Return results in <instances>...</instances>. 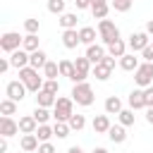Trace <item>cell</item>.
Segmentation results:
<instances>
[{
  "mask_svg": "<svg viewBox=\"0 0 153 153\" xmlns=\"http://www.w3.org/2000/svg\"><path fill=\"white\" fill-rule=\"evenodd\" d=\"M69 98H72L76 105H81V108H88V105H93V100H96L93 88H91V84H88V81H84V84H74V88H72Z\"/></svg>",
  "mask_w": 153,
  "mask_h": 153,
  "instance_id": "cell-1",
  "label": "cell"
},
{
  "mask_svg": "<svg viewBox=\"0 0 153 153\" xmlns=\"http://www.w3.org/2000/svg\"><path fill=\"white\" fill-rule=\"evenodd\" d=\"M19 79L24 81V86H26L31 93H38V91L43 88V84H45V76H41L38 69H33V67H24V69H19Z\"/></svg>",
  "mask_w": 153,
  "mask_h": 153,
  "instance_id": "cell-2",
  "label": "cell"
},
{
  "mask_svg": "<svg viewBox=\"0 0 153 153\" xmlns=\"http://www.w3.org/2000/svg\"><path fill=\"white\" fill-rule=\"evenodd\" d=\"M72 115H74V100L67 96H57V103L53 108V120L55 122H69Z\"/></svg>",
  "mask_w": 153,
  "mask_h": 153,
  "instance_id": "cell-3",
  "label": "cell"
},
{
  "mask_svg": "<svg viewBox=\"0 0 153 153\" xmlns=\"http://www.w3.org/2000/svg\"><path fill=\"white\" fill-rule=\"evenodd\" d=\"M98 38L103 41V45L115 43V41L120 38V29H117V24H115L112 19H103V22H98Z\"/></svg>",
  "mask_w": 153,
  "mask_h": 153,
  "instance_id": "cell-4",
  "label": "cell"
},
{
  "mask_svg": "<svg viewBox=\"0 0 153 153\" xmlns=\"http://www.w3.org/2000/svg\"><path fill=\"white\" fill-rule=\"evenodd\" d=\"M134 81L139 88H148L153 86V62H141L139 69L134 72Z\"/></svg>",
  "mask_w": 153,
  "mask_h": 153,
  "instance_id": "cell-5",
  "label": "cell"
},
{
  "mask_svg": "<svg viewBox=\"0 0 153 153\" xmlns=\"http://www.w3.org/2000/svg\"><path fill=\"white\" fill-rule=\"evenodd\" d=\"M22 43H24V36H19L17 31H5L2 36H0V48L5 50V53H14V50H19L22 48Z\"/></svg>",
  "mask_w": 153,
  "mask_h": 153,
  "instance_id": "cell-6",
  "label": "cell"
},
{
  "mask_svg": "<svg viewBox=\"0 0 153 153\" xmlns=\"http://www.w3.org/2000/svg\"><path fill=\"white\" fill-rule=\"evenodd\" d=\"M127 45H129V50H131V53H143V50L151 45V36H148L146 31H136V33H131V36H129Z\"/></svg>",
  "mask_w": 153,
  "mask_h": 153,
  "instance_id": "cell-7",
  "label": "cell"
},
{
  "mask_svg": "<svg viewBox=\"0 0 153 153\" xmlns=\"http://www.w3.org/2000/svg\"><path fill=\"white\" fill-rule=\"evenodd\" d=\"M26 86H24V81L22 79H17V81H10L7 86H5V93H7V98L10 100H14V103H19V100H24L26 98Z\"/></svg>",
  "mask_w": 153,
  "mask_h": 153,
  "instance_id": "cell-8",
  "label": "cell"
},
{
  "mask_svg": "<svg viewBox=\"0 0 153 153\" xmlns=\"http://www.w3.org/2000/svg\"><path fill=\"white\" fill-rule=\"evenodd\" d=\"M14 134H19V122H14L12 117H0V136L10 139Z\"/></svg>",
  "mask_w": 153,
  "mask_h": 153,
  "instance_id": "cell-9",
  "label": "cell"
},
{
  "mask_svg": "<svg viewBox=\"0 0 153 153\" xmlns=\"http://www.w3.org/2000/svg\"><path fill=\"white\" fill-rule=\"evenodd\" d=\"M91 12H93V19H108V12H110V0H93L91 5Z\"/></svg>",
  "mask_w": 153,
  "mask_h": 153,
  "instance_id": "cell-10",
  "label": "cell"
},
{
  "mask_svg": "<svg viewBox=\"0 0 153 153\" xmlns=\"http://www.w3.org/2000/svg\"><path fill=\"white\" fill-rule=\"evenodd\" d=\"M108 55V50L103 48V45H98V43H93V45H88L86 48V57L91 60V65H98V62H103V57Z\"/></svg>",
  "mask_w": 153,
  "mask_h": 153,
  "instance_id": "cell-11",
  "label": "cell"
},
{
  "mask_svg": "<svg viewBox=\"0 0 153 153\" xmlns=\"http://www.w3.org/2000/svg\"><path fill=\"white\" fill-rule=\"evenodd\" d=\"M10 62H12L14 69H24V67H29V53L24 48H19V50H14L10 55Z\"/></svg>",
  "mask_w": 153,
  "mask_h": 153,
  "instance_id": "cell-12",
  "label": "cell"
},
{
  "mask_svg": "<svg viewBox=\"0 0 153 153\" xmlns=\"http://www.w3.org/2000/svg\"><path fill=\"white\" fill-rule=\"evenodd\" d=\"M127 103H129V108H131V110H141V108H146L143 88H134V91L127 96Z\"/></svg>",
  "mask_w": 153,
  "mask_h": 153,
  "instance_id": "cell-13",
  "label": "cell"
},
{
  "mask_svg": "<svg viewBox=\"0 0 153 153\" xmlns=\"http://www.w3.org/2000/svg\"><path fill=\"white\" fill-rule=\"evenodd\" d=\"M19 146H22V151H24V153H33V151H38L41 141H38V136H36V134H22Z\"/></svg>",
  "mask_w": 153,
  "mask_h": 153,
  "instance_id": "cell-14",
  "label": "cell"
},
{
  "mask_svg": "<svg viewBox=\"0 0 153 153\" xmlns=\"http://www.w3.org/2000/svg\"><path fill=\"white\" fill-rule=\"evenodd\" d=\"M36 129H38V122H36L33 115L19 117V131H22V134H36Z\"/></svg>",
  "mask_w": 153,
  "mask_h": 153,
  "instance_id": "cell-15",
  "label": "cell"
},
{
  "mask_svg": "<svg viewBox=\"0 0 153 153\" xmlns=\"http://www.w3.org/2000/svg\"><path fill=\"white\" fill-rule=\"evenodd\" d=\"M108 139H110L112 143H124V141H127V127L112 124V127L108 129Z\"/></svg>",
  "mask_w": 153,
  "mask_h": 153,
  "instance_id": "cell-16",
  "label": "cell"
},
{
  "mask_svg": "<svg viewBox=\"0 0 153 153\" xmlns=\"http://www.w3.org/2000/svg\"><path fill=\"white\" fill-rule=\"evenodd\" d=\"M79 43H81V38H79V31H76V29H67V31H62V45H65V48L72 50V48H76Z\"/></svg>",
  "mask_w": 153,
  "mask_h": 153,
  "instance_id": "cell-17",
  "label": "cell"
},
{
  "mask_svg": "<svg viewBox=\"0 0 153 153\" xmlns=\"http://www.w3.org/2000/svg\"><path fill=\"white\" fill-rule=\"evenodd\" d=\"M48 65V55L43 53V50H33V53H29V67H33V69H43Z\"/></svg>",
  "mask_w": 153,
  "mask_h": 153,
  "instance_id": "cell-18",
  "label": "cell"
},
{
  "mask_svg": "<svg viewBox=\"0 0 153 153\" xmlns=\"http://www.w3.org/2000/svg\"><path fill=\"white\" fill-rule=\"evenodd\" d=\"M55 103H57V96H53V93H48L43 88L36 93V105L38 108H55Z\"/></svg>",
  "mask_w": 153,
  "mask_h": 153,
  "instance_id": "cell-19",
  "label": "cell"
},
{
  "mask_svg": "<svg viewBox=\"0 0 153 153\" xmlns=\"http://www.w3.org/2000/svg\"><path fill=\"white\" fill-rule=\"evenodd\" d=\"M91 127H93L96 134H108V129H110L112 124H110V117H108V115H96L93 122H91Z\"/></svg>",
  "mask_w": 153,
  "mask_h": 153,
  "instance_id": "cell-20",
  "label": "cell"
},
{
  "mask_svg": "<svg viewBox=\"0 0 153 153\" xmlns=\"http://www.w3.org/2000/svg\"><path fill=\"white\" fill-rule=\"evenodd\" d=\"M139 65H141V62H139V57H136L134 53H127L124 57H120V67H122L124 72H136Z\"/></svg>",
  "mask_w": 153,
  "mask_h": 153,
  "instance_id": "cell-21",
  "label": "cell"
},
{
  "mask_svg": "<svg viewBox=\"0 0 153 153\" xmlns=\"http://www.w3.org/2000/svg\"><path fill=\"white\" fill-rule=\"evenodd\" d=\"M96 36H98V31H96L93 26H81V29H79V38H81V43H84L86 48L96 43Z\"/></svg>",
  "mask_w": 153,
  "mask_h": 153,
  "instance_id": "cell-22",
  "label": "cell"
},
{
  "mask_svg": "<svg viewBox=\"0 0 153 153\" xmlns=\"http://www.w3.org/2000/svg\"><path fill=\"white\" fill-rule=\"evenodd\" d=\"M127 48H129V45H127L122 38H117L115 43H110V45H108V55H112V57H117V60H120V57H124V55H127Z\"/></svg>",
  "mask_w": 153,
  "mask_h": 153,
  "instance_id": "cell-23",
  "label": "cell"
},
{
  "mask_svg": "<svg viewBox=\"0 0 153 153\" xmlns=\"http://www.w3.org/2000/svg\"><path fill=\"white\" fill-rule=\"evenodd\" d=\"M124 108H122V100L117 96H108L105 98V115H120Z\"/></svg>",
  "mask_w": 153,
  "mask_h": 153,
  "instance_id": "cell-24",
  "label": "cell"
},
{
  "mask_svg": "<svg viewBox=\"0 0 153 153\" xmlns=\"http://www.w3.org/2000/svg\"><path fill=\"white\" fill-rule=\"evenodd\" d=\"M60 26H62V31H67V29H76V22H79V17L74 14V12H65L60 19Z\"/></svg>",
  "mask_w": 153,
  "mask_h": 153,
  "instance_id": "cell-25",
  "label": "cell"
},
{
  "mask_svg": "<svg viewBox=\"0 0 153 153\" xmlns=\"http://www.w3.org/2000/svg\"><path fill=\"white\" fill-rule=\"evenodd\" d=\"M110 74H112V69H110L108 65H103V62L93 65V76H96L98 81H108V79H110Z\"/></svg>",
  "mask_w": 153,
  "mask_h": 153,
  "instance_id": "cell-26",
  "label": "cell"
},
{
  "mask_svg": "<svg viewBox=\"0 0 153 153\" xmlns=\"http://www.w3.org/2000/svg\"><path fill=\"white\" fill-rule=\"evenodd\" d=\"M22 48H24L26 53L41 50V48H38V33H26V36H24V43H22Z\"/></svg>",
  "mask_w": 153,
  "mask_h": 153,
  "instance_id": "cell-27",
  "label": "cell"
},
{
  "mask_svg": "<svg viewBox=\"0 0 153 153\" xmlns=\"http://www.w3.org/2000/svg\"><path fill=\"white\" fill-rule=\"evenodd\" d=\"M36 136H38V141H41V143H45V141H50V139L55 136V131H53V127H50V124H38Z\"/></svg>",
  "mask_w": 153,
  "mask_h": 153,
  "instance_id": "cell-28",
  "label": "cell"
},
{
  "mask_svg": "<svg viewBox=\"0 0 153 153\" xmlns=\"http://www.w3.org/2000/svg\"><path fill=\"white\" fill-rule=\"evenodd\" d=\"M43 76H45V79H57V76H60V62L48 60V65L43 67Z\"/></svg>",
  "mask_w": 153,
  "mask_h": 153,
  "instance_id": "cell-29",
  "label": "cell"
},
{
  "mask_svg": "<svg viewBox=\"0 0 153 153\" xmlns=\"http://www.w3.org/2000/svg\"><path fill=\"white\" fill-rule=\"evenodd\" d=\"M14 112H17V103H14V100H10V98L0 100V115H2V117H12Z\"/></svg>",
  "mask_w": 153,
  "mask_h": 153,
  "instance_id": "cell-30",
  "label": "cell"
},
{
  "mask_svg": "<svg viewBox=\"0 0 153 153\" xmlns=\"http://www.w3.org/2000/svg\"><path fill=\"white\" fill-rule=\"evenodd\" d=\"M74 72H76V67H74V62H72V60H60V76L72 79V76H74Z\"/></svg>",
  "mask_w": 153,
  "mask_h": 153,
  "instance_id": "cell-31",
  "label": "cell"
},
{
  "mask_svg": "<svg viewBox=\"0 0 153 153\" xmlns=\"http://www.w3.org/2000/svg\"><path fill=\"white\" fill-rule=\"evenodd\" d=\"M31 115L36 117V122H38V124H48V120L53 117V112H50L48 108H38V105H36V110H33Z\"/></svg>",
  "mask_w": 153,
  "mask_h": 153,
  "instance_id": "cell-32",
  "label": "cell"
},
{
  "mask_svg": "<svg viewBox=\"0 0 153 153\" xmlns=\"http://www.w3.org/2000/svg\"><path fill=\"white\" fill-rule=\"evenodd\" d=\"M117 117H120V124H122V127H131V124H134V120H136V115H134V110H131V108H124Z\"/></svg>",
  "mask_w": 153,
  "mask_h": 153,
  "instance_id": "cell-33",
  "label": "cell"
},
{
  "mask_svg": "<svg viewBox=\"0 0 153 153\" xmlns=\"http://www.w3.org/2000/svg\"><path fill=\"white\" fill-rule=\"evenodd\" d=\"M67 124H69V129H72V131H81V129L86 127V117L76 112V115H72V117H69V122H67Z\"/></svg>",
  "mask_w": 153,
  "mask_h": 153,
  "instance_id": "cell-34",
  "label": "cell"
},
{
  "mask_svg": "<svg viewBox=\"0 0 153 153\" xmlns=\"http://www.w3.org/2000/svg\"><path fill=\"white\" fill-rule=\"evenodd\" d=\"M65 2H67V0H48V12L62 17V14H65Z\"/></svg>",
  "mask_w": 153,
  "mask_h": 153,
  "instance_id": "cell-35",
  "label": "cell"
},
{
  "mask_svg": "<svg viewBox=\"0 0 153 153\" xmlns=\"http://www.w3.org/2000/svg\"><path fill=\"white\" fill-rule=\"evenodd\" d=\"M74 67H76V72H81V74H91V60L84 55V57H76L74 60Z\"/></svg>",
  "mask_w": 153,
  "mask_h": 153,
  "instance_id": "cell-36",
  "label": "cell"
},
{
  "mask_svg": "<svg viewBox=\"0 0 153 153\" xmlns=\"http://www.w3.org/2000/svg\"><path fill=\"white\" fill-rule=\"evenodd\" d=\"M53 131H55V136H57V139H67L72 129H69V124H67V122H55V124H53Z\"/></svg>",
  "mask_w": 153,
  "mask_h": 153,
  "instance_id": "cell-37",
  "label": "cell"
},
{
  "mask_svg": "<svg viewBox=\"0 0 153 153\" xmlns=\"http://www.w3.org/2000/svg\"><path fill=\"white\" fill-rule=\"evenodd\" d=\"M38 29H41V22H38L36 17L24 19V31H26V33H38Z\"/></svg>",
  "mask_w": 153,
  "mask_h": 153,
  "instance_id": "cell-38",
  "label": "cell"
},
{
  "mask_svg": "<svg viewBox=\"0 0 153 153\" xmlns=\"http://www.w3.org/2000/svg\"><path fill=\"white\" fill-rule=\"evenodd\" d=\"M134 0H110V7H115V12H129Z\"/></svg>",
  "mask_w": 153,
  "mask_h": 153,
  "instance_id": "cell-39",
  "label": "cell"
},
{
  "mask_svg": "<svg viewBox=\"0 0 153 153\" xmlns=\"http://www.w3.org/2000/svg\"><path fill=\"white\" fill-rule=\"evenodd\" d=\"M43 91H48V93L57 96V93H60V84H57V79H45V84H43Z\"/></svg>",
  "mask_w": 153,
  "mask_h": 153,
  "instance_id": "cell-40",
  "label": "cell"
},
{
  "mask_svg": "<svg viewBox=\"0 0 153 153\" xmlns=\"http://www.w3.org/2000/svg\"><path fill=\"white\" fill-rule=\"evenodd\" d=\"M36 153H57V151H55V146H53L50 141H45V143H41V146H38V151H36Z\"/></svg>",
  "mask_w": 153,
  "mask_h": 153,
  "instance_id": "cell-41",
  "label": "cell"
},
{
  "mask_svg": "<svg viewBox=\"0 0 153 153\" xmlns=\"http://www.w3.org/2000/svg\"><path fill=\"white\" fill-rule=\"evenodd\" d=\"M143 98H146V108H153V86L143 88Z\"/></svg>",
  "mask_w": 153,
  "mask_h": 153,
  "instance_id": "cell-42",
  "label": "cell"
},
{
  "mask_svg": "<svg viewBox=\"0 0 153 153\" xmlns=\"http://www.w3.org/2000/svg\"><path fill=\"white\" fill-rule=\"evenodd\" d=\"M74 5H76V10H91L93 0H74Z\"/></svg>",
  "mask_w": 153,
  "mask_h": 153,
  "instance_id": "cell-43",
  "label": "cell"
},
{
  "mask_svg": "<svg viewBox=\"0 0 153 153\" xmlns=\"http://www.w3.org/2000/svg\"><path fill=\"white\" fill-rule=\"evenodd\" d=\"M12 67V62H10V57H0V74H5L7 69Z\"/></svg>",
  "mask_w": 153,
  "mask_h": 153,
  "instance_id": "cell-44",
  "label": "cell"
},
{
  "mask_svg": "<svg viewBox=\"0 0 153 153\" xmlns=\"http://www.w3.org/2000/svg\"><path fill=\"white\" fill-rule=\"evenodd\" d=\"M141 55H143V62H153V43H151V45H148Z\"/></svg>",
  "mask_w": 153,
  "mask_h": 153,
  "instance_id": "cell-45",
  "label": "cell"
},
{
  "mask_svg": "<svg viewBox=\"0 0 153 153\" xmlns=\"http://www.w3.org/2000/svg\"><path fill=\"white\" fill-rule=\"evenodd\" d=\"M115 60H117V57H112V55H105V57H103V65H108L110 69H115Z\"/></svg>",
  "mask_w": 153,
  "mask_h": 153,
  "instance_id": "cell-46",
  "label": "cell"
},
{
  "mask_svg": "<svg viewBox=\"0 0 153 153\" xmlns=\"http://www.w3.org/2000/svg\"><path fill=\"white\" fill-rule=\"evenodd\" d=\"M7 148H10L7 139H0V153H7Z\"/></svg>",
  "mask_w": 153,
  "mask_h": 153,
  "instance_id": "cell-47",
  "label": "cell"
},
{
  "mask_svg": "<svg viewBox=\"0 0 153 153\" xmlns=\"http://www.w3.org/2000/svg\"><path fill=\"white\" fill-rule=\"evenodd\" d=\"M146 122L153 124V108H146Z\"/></svg>",
  "mask_w": 153,
  "mask_h": 153,
  "instance_id": "cell-48",
  "label": "cell"
},
{
  "mask_svg": "<svg viewBox=\"0 0 153 153\" xmlns=\"http://www.w3.org/2000/svg\"><path fill=\"white\" fill-rule=\"evenodd\" d=\"M67 153H84V148H81V146H69Z\"/></svg>",
  "mask_w": 153,
  "mask_h": 153,
  "instance_id": "cell-49",
  "label": "cell"
},
{
  "mask_svg": "<svg viewBox=\"0 0 153 153\" xmlns=\"http://www.w3.org/2000/svg\"><path fill=\"white\" fill-rule=\"evenodd\" d=\"M146 33H148V36H153V19H148V22H146Z\"/></svg>",
  "mask_w": 153,
  "mask_h": 153,
  "instance_id": "cell-50",
  "label": "cell"
},
{
  "mask_svg": "<svg viewBox=\"0 0 153 153\" xmlns=\"http://www.w3.org/2000/svg\"><path fill=\"white\" fill-rule=\"evenodd\" d=\"M91 153H108V148H103V146H98V148H93Z\"/></svg>",
  "mask_w": 153,
  "mask_h": 153,
  "instance_id": "cell-51",
  "label": "cell"
}]
</instances>
